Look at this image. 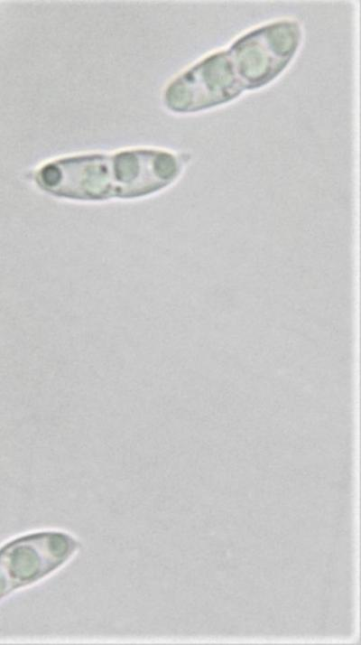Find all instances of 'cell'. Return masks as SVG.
I'll return each instance as SVG.
<instances>
[{"label":"cell","mask_w":361,"mask_h":645,"mask_svg":"<svg viewBox=\"0 0 361 645\" xmlns=\"http://www.w3.org/2000/svg\"><path fill=\"white\" fill-rule=\"evenodd\" d=\"M301 40V29L294 20L246 33L227 49L208 55L177 77L165 91L164 103L173 112L192 113L261 88L285 70Z\"/></svg>","instance_id":"obj_1"},{"label":"cell","mask_w":361,"mask_h":645,"mask_svg":"<svg viewBox=\"0 0 361 645\" xmlns=\"http://www.w3.org/2000/svg\"><path fill=\"white\" fill-rule=\"evenodd\" d=\"M78 541L55 530L18 538L0 548V598L46 577L74 556Z\"/></svg>","instance_id":"obj_3"},{"label":"cell","mask_w":361,"mask_h":645,"mask_svg":"<svg viewBox=\"0 0 361 645\" xmlns=\"http://www.w3.org/2000/svg\"><path fill=\"white\" fill-rule=\"evenodd\" d=\"M181 169V162L171 153L136 149L56 160L40 168L35 180L44 191L70 200L131 199L167 187Z\"/></svg>","instance_id":"obj_2"}]
</instances>
